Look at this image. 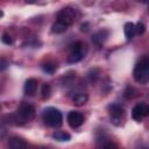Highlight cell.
<instances>
[{"mask_svg":"<svg viewBox=\"0 0 149 149\" xmlns=\"http://www.w3.org/2000/svg\"><path fill=\"white\" fill-rule=\"evenodd\" d=\"M68 123L72 127V128H78L79 126H81L85 121V118L84 115L80 113V112H76V111H71L69 114H68Z\"/></svg>","mask_w":149,"mask_h":149,"instance_id":"obj_8","label":"cell"},{"mask_svg":"<svg viewBox=\"0 0 149 149\" xmlns=\"http://www.w3.org/2000/svg\"><path fill=\"white\" fill-rule=\"evenodd\" d=\"M74 17H76L74 9L71 8V7H65V8L61 9V10L57 13V20H56V21H59V22H62L63 24H65L66 27H69L70 24L73 23Z\"/></svg>","mask_w":149,"mask_h":149,"instance_id":"obj_4","label":"cell"},{"mask_svg":"<svg viewBox=\"0 0 149 149\" xmlns=\"http://www.w3.org/2000/svg\"><path fill=\"white\" fill-rule=\"evenodd\" d=\"M2 16H3V12L0 9V17H2Z\"/></svg>","mask_w":149,"mask_h":149,"instance_id":"obj_21","label":"cell"},{"mask_svg":"<svg viewBox=\"0 0 149 149\" xmlns=\"http://www.w3.org/2000/svg\"><path fill=\"white\" fill-rule=\"evenodd\" d=\"M144 31H146V26H144V23L141 22V21H139V22L135 24V34L142 35Z\"/></svg>","mask_w":149,"mask_h":149,"instance_id":"obj_18","label":"cell"},{"mask_svg":"<svg viewBox=\"0 0 149 149\" xmlns=\"http://www.w3.org/2000/svg\"><path fill=\"white\" fill-rule=\"evenodd\" d=\"M66 29H68V27H66L65 24H63L62 22H59V21H56V22L52 24V27H51V30H52V33H56V34H61V33H64Z\"/></svg>","mask_w":149,"mask_h":149,"instance_id":"obj_15","label":"cell"},{"mask_svg":"<svg viewBox=\"0 0 149 149\" xmlns=\"http://www.w3.org/2000/svg\"><path fill=\"white\" fill-rule=\"evenodd\" d=\"M42 118H43V121L48 126L54 127V128H57V127L62 126V123H63V115L55 107H47V108H44Z\"/></svg>","mask_w":149,"mask_h":149,"instance_id":"obj_1","label":"cell"},{"mask_svg":"<svg viewBox=\"0 0 149 149\" xmlns=\"http://www.w3.org/2000/svg\"><path fill=\"white\" fill-rule=\"evenodd\" d=\"M41 93H42V98H43V99H48V98L50 97V94H51V86L45 83V84L42 86Z\"/></svg>","mask_w":149,"mask_h":149,"instance_id":"obj_17","label":"cell"},{"mask_svg":"<svg viewBox=\"0 0 149 149\" xmlns=\"http://www.w3.org/2000/svg\"><path fill=\"white\" fill-rule=\"evenodd\" d=\"M8 149H28V146L21 137L13 136L8 141Z\"/></svg>","mask_w":149,"mask_h":149,"instance_id":"obj_9","label":"cell"},{"mask_svg":"<svg viewBox=\"0 0 149 149\" xmlns=\"http://www.w3.org/2000/svg\"><path fill=\"white\" fill-rule=\"evenodd\" d=\"M1 40H2V42L5 43V44H13V38H12V36L9 35V34H7V33H5L3 35H2V37H1Z\"/></svg>","mask_w":149,"mask_h":149,"instance_id":"obj_19","label":"cell"},{"mask_svg":"<svg viewBox=\"0 0 149 149\" xmlns=\"http://www.w3.org/2000/svg\"><path fill=\"white\" fill-rule=\"evenodd\" d=\"M107 36H108V31H107V30H105V29L99 30V31H97L95 34H93V36H92V42L94 43V45H97L98 48H100V47L104 44V42L106 41Z\"/></svg>","mask_w":149,"mask_h":149,"instance_id":"obj_10","label":"cell"},{"mask_svg":"<svg viewBox=\"0 0 149 149\" xmlns=\"http://www.w3.org/2000/svg\"><path fill=\"white\" fill-rule=\"evenodd\" d=\"M108 111H109V115H111V120L114 125L119 126L121 125L123 116H125V109L121 105L118 104H113L108 106Z\"/></svg>","mask_w":149,"mask_h":149,"instance_id":"obj_5","label":"cell"},{"mask_svg":"<svg viewBox=\"0 0 149 149\" xmlns=\"http://www.w3.org/2000/svg\"><path fill=\"white\" fill-rule=\"evenodd\" d=\"M37 90V80L35 78H29L24 83V93L27 95H35Z\"/></svg>","mask_w":149,"mask_h":149,"instance_id":"obj_11","label":"cell"},{"mask_svg":"<svg viewBox=\"0 0 149 149\" xmlns=\"http://www.w3.org/2000/svg\"><path fill=\"white\" fill-rule=\"evenodd\" d=\"M52 139L56 140V141H59V142H66L71 139V135L69 133H65V132H62V130H56L52 134Z\"/></svg>","mask_w":149,"mask_h":149,"instance_id":"obj_13","label":"cell"},{"mask_svg":"<svg viewBox=\"0 0 149 149\" xmlns=\"http://www.w3.org/2000/svg\"><path fill=\"white\" fill-rule=\"evenodd\" d=\"M72 100H73V104H74V105H77V106H83V105H85V104L87 102L88 97H87V94H85V93H77V94L72 98Z\"/></svg>","mask_w":149,"mask_h":149,"instance_id":"obj_14","label":"cell"},{"mask_svg":"<svg viewBox=\"0 0 149 149\" xmlns=\"http://www.w3.org/2000/svg\"><path fill=\"white\" fill-rule=\"evenodd\" d=\"M86 51H87V48L83 42H80V41L74 42L70 47V52L68 55V62L69 63H78L79 61H81L85 57Z\"/></svg>","mask_w":149,"mask_h":149,"instance_id":"obj_3","label":"cell"},{"mask_svg":"<svg viewBox=\"0 0 149 149\" xmlns=\"http://www.w3.org/2000/svg\"><path fill=\"white\" fill-rule=\"evenodd\" d=\"M149 113V107L147 104L144 102H141V104H137L133 107L132 109V118L135 120V121H141L143 118H146Z\"/></svg>","mask_w":149,"mask_h":149,"instance_id":"obj_7","label":"cell"},{"mask_svg":"<svg viewBox=\"0 0 149 149\" xmlns=\"http://www.w3.org/2000/svg\"><path fill=\"white\" fill-rule=\"evenodd\" d=\"M134 79L140 84H147L149 80V62L147 58H142L134 68Z\"/></svg>","mask_w":149,"mask_h":149,"instance_id":"obj_2","label":"cell"},{"mask_svg":"<svg viewBox=\"0 0 149 149\" xmlns=\"http://www.w3.org/2000/svg\"><path fill=\"white\" fill-rule=\"evenodd\" d=\"M17 115L19 118L23 121V122H27V121H30L34 119L35 116V107L28 102H24L20 106L19 111H17Z\"/></svg>","mask_w":149,"mask_h":149,"instance_id":"obj_6","label":"cell"},{"mask_svg":"<svg viewBox=\"0 0 149 149\" xmlns=\"http://www.w3.org/2000/svg\"><path fill=\"white\" fill-rule=\"evenodd\" d=\"M42 69H43L44 72H47V73H49V74H52V73L56 71L57 65L54 64V63H44V64L42 65Z\"/></svg>","mask_w":149,"mask_h":149,"instance_id":"obj_16","label":"cell"},{"mask_svg":"<svg viewBox=\"0 0 149 149\" xmlns=\"http://www.w3.org/2000/svg\"><path fill=\"white\" fill-rule=\"evenodd\" d=\"M102 149H118V147H116L114 143L108 142V143H106V144L104 146V148H102Z\"/></svg>","mask_w":149,"mask_h":149,"instance_id":"obj_20","label":"cell"},{"mask_svg":"<svg viewBox=\"0 0 149 149\" xmlns=\"http://www.w3.org/2000/svg\"><path fill=\"white\" fill-rule=\"evenodd\" d=\"M123 31H125V36L127 41H130L135 35V24L133 22H127L123 26Z\"/></svg>","mask_w":149,"mask_h":149,"instance_id":"obj_12","label":"cell"}]
</instances>
